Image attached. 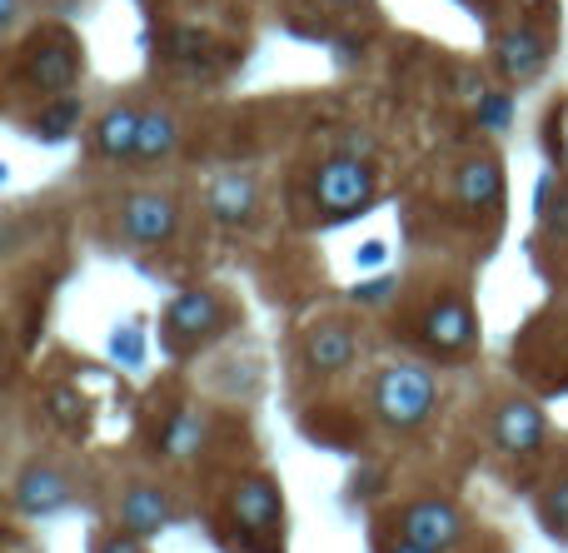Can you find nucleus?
<instances>
[{"mask_svg": "<svg viewBox=\"0 0 568 553\" xmlns=\"http://www.w3.org/2000/svg\"><path fill=\"white\" fill-rule=\"evenodd\" d=\"M100 553H145V549H140V534L125 529V534H110L105 544H100Z\"/></svg>", "mask_w": 568, "mask_h": 553, "instance_id": "aec40b11", "label": "nucleus"}, {"mask_svg": "<svg viewBox=\"0 0 568 553\" xmlns=\"http://www.w3.org/2000/svg\"><path fill=\"white\" fill-rule=\"evenodd\" d=\"M374 404H379L384 424H394V429L424 424V414L434 409V375L424 365H394V369H384L379 389H374Z\"/></svg>", "mask_w": 568, "mask_h": 553, "instance_id": "f257e3e1", "label": "nucleus"}, {"mask_svg": "<svg viewBox=\"0 0 568 553\" xmlns=\"http://www.w3.org/2000/svg\"><path fill=\"white\" fill-rule=\"evenodd\" d=\"M454 190H459L464 209H494L504 195V175L494 160H469V165L459 170V180H454Z\"/></svg>", "mask_w": 568, "mask_h": 553, "instance_id": "1a4fd4ad", "label": "nucleus"}, {"mask_svg": "<svg viewBox=\"0 0 568 553\" xmlns=\"http://www.w3.org/2000/svg\"><path fill=\"white\" fill-rule=\"evenodd\" d=\"M200 439H205V424H200V414H175L165 429V454L170 459H190L200 449Z\"/></svg>", "mask_w": 568, "mask_h": 553, "instance_id": "a211bd4d", "label": "nucleus"}, {"mask_svg": "<svg viewBox=\"0 0 568 553\" xmlns=\"http://www.w3.org/2000/svg\"><path fill=\"white\" fill-rule=\"evenodd\" d=\"M215 325H220V305H215V295H205V289H190V295H180L175 305H170V329L185 339L210 335Z\"/></svg>", "mask_w": 568, "mask_h": 553, "instance_id": "9b49d317", "label": "nucleus"}, {"mask_svg": "<svg viewBox=\"0 0 568 553\" xmlns=\"http://www.w3.org/2000/svg\"><path fill=\"white\" fill-rule=\"evenodd\" d=\"M339 155H349V160H374V140L369 135H344V150Z\"/></svg>", "mask_w": 568, "mask_h": 553, "instance_id": "412c9836", "label": "nucleus"}, {"mask_svg": "<svg viewBox=\"0 0 568 553\" xmlns=\"http://www.w3.org/2000/svg\"><path fill=\"white\" fill-rule=\"evenodd\" d=\"M404 544H419L429 553H444L454 549L464 539V519L454 504H444V499H424V504L404 509Z\"/></svg>", "mask_w": 568, "mask_h": 553, "instance_id": "7ed1b4c3", "label": "nucleus"}, {"mask_svg": "<svg viewBox=\"0 0 568 553\" xmlns=\"http://www.w3.org/2000/svg\"><path fill=\"white\" fill-rule=\"evenodd\" d=\"M304 359H310V365L320 369V375H339V369L354 359V339H349V329H339V325L314 329L310 345H304Z\"/></svg>", "mask_w": 568, "mask_h": 553, "instance_id": "ddd939ff", "label": "nucleus"}, {"mask_svg": "<svg viewBox=\"0 0 568 553\" xmlns=\"http://www.w3.org/2000/svg\"><path fill=\"white\" fill-rule=\"evenodd\" d=\"M80 125V100H55L50 110H40V120H36V135L40 140H65L70 130Z\"/></svg>", "mask_w": 568, "mask_h": 553, "instance_id": "6ab92c4d", "label": "nucleus"}, {"mask_svg": "<svg viewBox=\"0 0 568 553\" xmlns=\"http://www.w3.org/2000/svg\"><path fill=\"white\" fill-rule=\"evenodd\" d=\"M135 145H140V115L135 110H125V105H115L105 120H100L95 150L100 155H110V160H120V155H135Z\"/></svg>", "mask_w": 568, "mask_h": 553, "instance_id": "4468645a", "label": "nucleus"}, {"mask_svg": "<svg viewBox=\"0 0 568 553\" xmlns=\"http://www.w3.org/2000/svg\"><path fill=\"white\" fill-rule=\"evenodd\" d=\"M549 519H554L559 529H568V484L554 489V499H549Z\"/></svg>", "mask_w": 568, "mask_h": 553, "instance_id": "4be33fe9", "label": "nucleus"}, {"mask_svg": "<svg viewBox=\"0 0 568 553\" xmlns=\"http://www.w3.org/2000/svg\"><path fill=\"white\" fill-rule=\"evenodd\" d=\"M394 553H429V549H419V544H399Z\"/></svg>", "mask_w": 568, "mask_h": 553, "instance_id": "a878e982", "label": "nucleus"}, {"mask_svg": "<svg viewBox=\"0 0 568 553\" xmlns=\"http://www.w3.org/2000/svg\"><path fill=\"white\" fill-rule=\"evenodd\" d=\"M175 145H180L175 115H165V110H150V115H140V145H135L140 160H160V155H170Z\"/></svg>", "mask_w": 568, "mask_h": 553, "instance_id": "dca6fc26", "label": "nucleus"}, {"mask_svg": "<svg viewBox=\"0 0 568 553\" xmlns=\"http://www.w3.org/2000/svg\"><path fill=\"white\" fill-rule=\"evenodd\" d=\"M165 519H170V509L155 489H130V494L120 499V529H130V534H140V539L160 534Z\"/></svg>", "mask_w": 568, "mask_h": 553, "instance_id": "f8f14e48", "label": "nucleus"}, {"mask_svg": "<svg viewBox=\"0 0 568 553\" xmlns=\"http://www.w3.org/2000/svg\"><path fill=\"white\" fill-rule=\"evenodd\" d=\"M30 75L40 80V90H65L70 80H75V50H70V45L40 50L36 65H30Z\"/></svg>", "mask_w": 568, "mask_h": 553, "instance_id": "f3484780", "label": "nucleus"}, {"mask_svg": "<svg viewBox=\"0 0 568 553\" xmlns=\"http://www.w3.org/2000/svg\"><path fill=\"white\" fill-rule=\"evenodd\" d=\"M0 20H6V25L16 20V0H0Z\"/></svg>", "mask_w": 568, "mask_h": 553, "instance_id": "393cba45", "label": "nucleus"}, {"mask_svg": "<svg viewBox=\"0 0 568 553\" xmlns=\"http://www.w3.org/2000/svg\"><path fill=\"white\" fill-rule=\"evenodd\" d=\"M65 499H70V484L55 469H26L16 484V504L26 509V514H50V509H60Z\"/></svg>", "mask_w": 568, "mask_h": 553, "instance_id": "9d476101", "label": "nucleus"}, {"mask_svg": "<svg viewBox=\"0 0 568 553\" xmlns=\"http://www.w3.org/2000/svg\"><path fill=\"white\" fill-rule=\"evenodd\" d=\"M494 439H499L504 454H529V449H539L544 439V414L534 404H504L499 414H494Z\"/></svg>", "mask_w": 568, "mask_h": 553, "instance_id": "39448f33", "label": "nucleus"}, {"mask_svg": "<svg viewBox=\"0 0 568 553\" xmlns=\"http://www.w3.org/2000/svg\"><path fill=\"white\" fill-rule=\"evenodd\" d=\"M424 339H429L434 349H464L474 339V315L464 299H444V305L429 309V319H424Z\"/></svg>", "mask_w": 568, "mask_h": 553, "instance_id": "423d86ee", "label": "nucleus"}, {"mask_svg": "<svg viewBox=\"0 0 568 553\" xmlns=\"http://www.w3.org/2000/svg\"><path fill=\"white\" fill-rule=\"evenodd\" d=\"M175 225H180V215L165 195H130L125 205H120V229H125L135 245H165V239L175 235Z\"/></svg>", "mask_w": 568, "mask_h": 553, "instance_id": "20e7f679", "label": "nucleus"}, {"mask_svg": "<svg viewBox=\"0 0 568 553\" xmlns=\"http://www.w3.org/2000/svg\"><path fill=\"white\" fill-rule=\"evenodd\" d=\"M359 265H369V269H374V265H384V245H379V239H369V245L359 249Z\"/></svg>", "mask_w": 568, "mask_h": 553, "instance_id": "b1692460", "label": "nucleus"}, {"mask_svg": "<svg viewBox=\"0 0 568 553\" xmlns=\"http://www.w3.org/2000/svg\"><path fill=\"white\" fill-rule=\"evenodd\" d=\"M235 514L245 529H255V534H265V529L280 524V489L270 484V479H245V484L235 489Z\"/></svg>", "mask_w": 568, "mask_h": 553, "instance_id": "0eeeda50", "label": "nucleus"}, {"mask_svg": "<svg viewBox=\"0 0 568 553\" xmlns=\"http://www.w3.org/2000/svg\"><path fill=\"white\" fill-rule=\"evenodd\" d=\"M544 60H549V45H544V35H534V30H509V35L499 40V65L509 80H534L544 70Z\"/></svg>", "mask_w": 568, "mask_h": 553, "instance_id": "6e6552de", "label": "nucleus"}, {"mask_svg": "<svg viewBox=\"0 0 568 553\" xmlns=\"http://www.w3.org/2000/svg\"><path fill=\"white\" fill-rule=\"evenodd\" d=\"M484 120H489V125H504V120H509V100H489V105H484Z\"/></svg>", "mask_w": 568, "mask_h": 553, "instance_id": "5701e85b", "label": "nucleus"}, {"mask_svg": "<svg viewBox=\"0 0 568 553\" xmlns=\"http://www.w3.org/2000/svg\"><path fill=\"white\" fill-rule=\"evenodd\" d=\"M314 190H320V209H329L334 219H349L354 209H364L374 199V170H369V160L334 155L329 165L320 170Z\"/></svg>", "mask_w": 568, "mask_h": 553, "instance_id": "f03ea898", "label": "nucleus"}, {"mask_svg": "<svg viewBox=\"0 0 568 553\" xmlns=\"http://www.w3.org/2000/svg\"><path fill=\"white\" fill-rule=\"evenodd\" d=\"M210 209H215L225 225L250 219V215H255V180H250V175H220L215 195H210Z\"/></svg>", "mask_w": 568, "mask_h": 553, "instance_id": "2eb2a0df", "label": "nucleus"}]
</instances>
